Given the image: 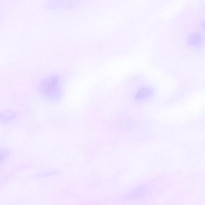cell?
<instances>
[{"label":"cell","mask_w":205,"mask_h":205,"mask_svg":"<svg viewBox=\"0 0 205 205\" xmlns=\"http://www.w3.org/2000/svg\"><path fill=\"white\" fill-rule=\"evenodd\" d=\"M151 92V91L147 88H143L137 93V98L142 99L147 96H149L150 95Z\"/></svg>","instance_id":"7a4b0ae2"},{"label":"cell","mask_w":205,"mask_h":205,"mask_svg":"<svg viewBox=\"0 0 205 205\" xmlns=\"http://www.w3.org/2000/svg\"><path fill=\"white\" fill-rule=\"evenodd\" d=\"M40 89L42 93L47 97H55L61 91V83L59 76L53 75L49 76L42 81Z\"/></svg>","instance_id":"6da1fadb"}]
</instances>
